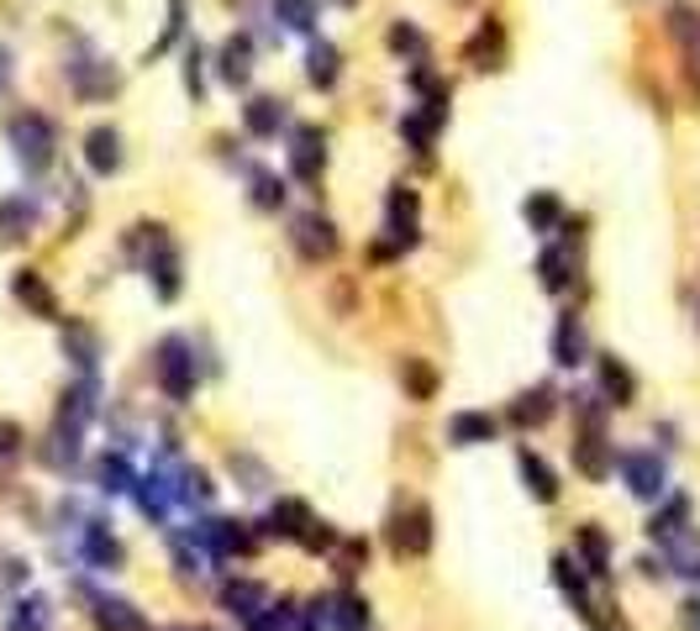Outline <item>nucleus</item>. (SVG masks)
I'll list each match as a JSON object with an SVG mask.
<instances>
[{
    "mask_svg": "<svg viewBox=\"0 0 700 631\" xmlns=\"http://www.w3.org/2000/svg\"><path fill=\"white\" fill-rule=\"evenodd\" d=\"M6 143L17 153V164L22 169H48L53 153H58V126L43 117V111H17L11 122H6Z\"/></svg>",
    "mask_w": 700,
    "mask_h": 631,
    "instance_id": "nucleus-1",
    "label": "nucleus"
},
{
    "mask_svg": "<svg viewBox=\"0 0 700 631\" xmlns=\"http://www.w3.org/2000/svg\"><path fill=\"white\" fill-rule=\"evenodd\" d=\"M158 385L169 400H190L195 395V358H190V342L185 337H164L158 342Z\"/></svg>",
    "mask_w": 700,
    "mask_h": 631,
    "instance_id": "nucleus-2",
    "label": "nucleus"
},
{
    "mask_svg": "<svg viewBox=\"0 0 700 631\" xmlns=\"http://www.w3.org/2000/svg\"><path fill=\"white\" fill-rule=\"evenodd\" d=\"M295 253L306 258V264H321V258H332L338 253V226L327 217H316V211H306V217H295V232H291Z\"/></svg>",
    "mask_w": 700,
    "mask_h": 631,
    "instance_id": "nucleus-3",
    "label": "nucleus"
},
{
    "mask_svg": "<svg viewBox=\"0 0 700 631\" xmlns=\"http://www.w3.org/2000/svg\"><path fill=\"white\" fill-rule=\"evenodd\" d=\"M622 479L637 500H658L669 489V474H664L658 453H622Z\"/></svg>",
    "mask_w": 700,
    "mask_h": 631,
    "instance_id": "nucleus-4",
    "label": "nucleus"
},
{
    "mask_svg": "<svg viewBox=\"0 0 700 631\" xmlns=\"http://www.w3.org/2000/svg\"><path fill=\"white\" fill-rule=\"evenodd\" d=\"M327 169V137L316 126H295V143H291V174L300 185H316Z\"/></svg>",
    "mask_w": 700,
    "mask_h": 631,
    "instance_id": "nucleus-5",
    "label": "nucleus"
},
{
    "mask_svg": "<svg viewBox=\"0 0 700 631\" xmlns=\"http://www.w3.org/2000/svg\"><path fill=\"white\" fill-rule=\"evenodd\" d=\"M69 85L79 100H100V96H117V69L96 58V53H85V58H74L69 64Z\"/></svg>",
    "mask_w": 700,
    "mask_h": 631,
    "instance_id": "nucleus-6",
    "label": "nucleus"
},
{
    "mask_svg": "<svg viewBox=\"0 0 700 631\" xmlns=\"http://www.w3.org/2000/svg\"><path fill=\"white\" fill-rule=\"evenodd\" d=\"M147 279L158 300H174L179 295V247L164 237V226H153V253H147Z\"/></svg>",
    "mask_w": 700,
    "mask_h": 631,
    "instance_id": "nucleus-7",
    "label": "nucleus"
},
{
    "mask_svg": "<svg viewBox=\"0 0 700 631\" xmlns=\"http://www.w3.org/2000/svg\"><path fill=\"white\" fill-rule=\"evenodd\" d=\"M433 547V510L427 506H411L395 516V553H411V558H422Z\"/></svg>",
    "mask_w": 700,
    "mask_h": 631,
    "instance_id": "nucleus-8",
    "label": "nucleus"
},
{
    "mask_svg": "<svg viewBox=\"0 0 700 631\" xmlns=\"http://www.w3.org/2000/svg\"><path fill=\"white\" fill-rule=\"evenodd\" d=\"M495 432H501V421L490 411L448 416V442H453V447H484V442H495Z\"/></svg>",
    "mask_w": 700,
    "mask_h": 631,
    "instance_id": "nucleus-9",
    "label": "nucleus"
},
{
    "mask_svg": "<svg viewBox=\"0 0 700 631\" xmlns=\"http://www.w3.org/2000/svg\"><path fill=\"white\" fill-rule=\"evenodd\" d=\"M242 126L253 132V137H280V126H285V100L280 96H253L242 106Z\"/></svg>",
    "mask_w": 700,
    "mask_h": 631,
    "instance_id": "nucleus-10",
    "label": "nucleus"
},
{
    "mask_svg": "<svg viewBox=\"0 0 700 631\" xmlns=\"http://www.w3.org/2000/svg\"><path fill=\"white\" fill-rule=\"evenodd\" d=\"M121 158H127V153H121V132H117V126H96V132L85 137V164H90L96 174H117Z\"/></svg>",
    "mask_w": 700,
    "mask_h": 631,
    "instance_id": "nucleus-11",
    "label": "nucleus"
},
{
    "mask_svg": "<svg viewBox=\"0 0 700 631\" xmlns=\"http://www.w3.org/2000/svg\"><path fill=\"white\" fill-rule=\"evenodd\" d=\"M306 527H311V506H306V500H280V506L269 510V521H264V532L285 536V542H300Z\"/></svg>",
    "mask_w": 700,
    "mask_h": 631,
    "instance_id": "nucleus-12",
    "label": "nucleus"
},
{
    "mask_svg": "<svg viewBox=\"0 0 700 631\" xmlns=\"http://www.w3.org/2000/svg\"><path fill=\"white\" fill-rule=\"evenodd\" d=\"M554 364H564V368L584 364V321H580L575 311H569V316H558V332H554Z\"/></svg>",
    "mask_w": 700,
    "mask_h": 631,
    "instance_id": "nucleus-13",
    "label": "nucleus"
},
{
    "mask_svg": "<svg viewBox=\"0 0 700 631\" xmlns=\"http://www.w3.org/2000/svg\"><path fill=\"white\" fill-rule=\"evenodd\" d=\"M338 74H342V53H338V43H311V53H306V79H311L316 90H332L338 85Z\"/></svg>",
    "mask_w": 700,
    "mask_h": 631,
    "instance_id": "nucleus-14",
    "label": "nucleus"
},
{
    "mask_svg": "<svg viewBox=\"0 0 700 631\" xmlns=\"http://www.w3.org/2000/svg\"><path fill=\"white\" fill-rule=\"evenodd\" d=\"M601 389H605V406H632L637 400V379L622 358H601Z\"/></svg>",
    "mask_w": 700,
    "mask_h": 631,
    "instance_id": "nucleus-15",
    "label": "nucleus"
},
{
    "mask_svg": "<svg viewBox=\"0 0 700 631\" xmlns=\"http://www.w3.org/2000/svg\"><path fill=\"white\" fill-rule=\"evenodd\" d=\"M96 627L100 631H147V621L132 600H96Z\"/></svg>",
    "mask_w": 700,
    "mask_h": 631,
    "instance_id": "nucleus-16",
    "label": "nucleus"
},
{
    "mask_svg": "<svg viewBox=\"0 0 700 631\" xmlns=\"http://www.w3.org/2000/svg\"><path fill=\"white\" fill-rule=\"evenodd\" d=\"M217 69L227 85H248V74H253V43H248V37H227Z\"/></svg>",
    "mask_w": 700,
    "mask_h": 631,
    "instance_id": "nucleus-17",
    "label": "nucleus"
},
{
    "mask_svg": "<svg viewBox=\"0 0 700 631\" xmlns=\"http://www.w3.org/2000/svg\"><path fill=\"white\" fill-rule=\"evenodd\" d=\"M548 416H554V389L548 385L516 395V406H511V421H516V427H543Z\"/></svg>",
    "mask_w": 700,
    "mask_h": 631,
    "instance_id": "nucleus-18",
    "label": "nucleus"
},
{
    "mask_svg": "<svg viewBox=\"0 0 700 631\" xmlns=\"http://www.w3.org/2000/svg\"><path fill=\"white\" fill-rule=\"evenodd\" d=\"M516 468H522V479H527V495H537L543 506H554L558 500V479H554V468L537 458V453H522L516 458Z\"/></svg>",
    "mask_w": 700,
    "mask_h": 631,
    "instance_id": "nucleus-19",
    "label": "nucleus"
},
{
    "mask_svg": "<svg viewBox=\"0 0 700 631\" xmlns=\"http://www.w3.org/2000/svg\"><path fill=\"white\" fill-rule=\"evenodd\" d=\"M174 495H179V485H169L164 474H147V479H138V506H143V516H153V521H164V516H169Z\"/></svg>",
    "mask_w": 700,
    "mask_h": 631,
    "instance_id": "nucleus-20",
    "label": "nucleus"
},
{
    "mask_svg": "<svg viewBox=\"0 0 700 631\" xmlns=\"http://www.w3.org/2000/svg\"><path fill=\"white\" fill-rule=\"evenodd\" d=\"M32 221H37V211L26 200H0V247L22 243L26 232H32Z\"/></svg>",
    "mask_w": 700,
    "mask_h": 631,
    "instance_id": "nucleus-21",
    "label": "nucleus"
},
{
    "mask_svg": "<svg viewBox=\"0 0 700 631\" xmlns=\"http://www.w3.org/2000/svg\"><path fill=\"white\" fill-rule=\"evenodd\" d=\"M221 606L232 610V616H242V621L259 616V610H264V584H253V579L227 584V589H221Z\"/></svg>",
    "mask_w": 700,
    "mask_h": 631,
    "instance_id": "nucleus-22",
    "label": "nucleus"
},
{
    "mask_svg": "<svg viewBox=\"0 0 700 631\" xmlns=\"http://www.w3.org/2000/svg\"><path fill=\"white\" fill-rule=\"evenodd\" d=\"M17 300H26L32 311L48 316V321L58 316V300H53V290L43 285V279H37V274H32V268H22V274H17Z\"/></svg>",
    "mask_w": 700,
    "mask_h": 631,
    "instance_id": "nucleus-23",
    "label": "nucleus"
},
{
    "mask_svg": "<svg viewBox=\"0 0 700 631\" xmlns=\"http://www.w3.org/2000/svg\"><path fill=\"white\" fill-rule=\"evenodd\" d=\"M537 279H543V290L548 295L569 290V253H564V247H548V253L537 258Z\"/></svg>",
    "mask_w": 700,
    "mask_h": 631,
    "instance_id": "nucleus-24",
    "label": "nucleus"
},
{
    "mask_svg": "<svg viewBox=\"0 0 700 631\" xmlns=\"http://www.w3.org/2000/svg\"><path fill=\"white\" fill-rule=\"evenodd\" d=\"M85 558L96 563V568H117L121 563V542L111 532H106V527H90V532H85Z\"/></svg>",
    "mask_w": 700,
    "mask_h": 631,
    "instance_id": "nucleus-25",
    "label": "nucleus"
},
{
    "mask_svg": "<svg viewBox=\"0 0 700 631\" xmlns=\"http://www.w3.org/2000/svg\"><path fill=\"white\" fill-rule=\"evenodd\" d=\"M522 211H527V221H532V232H554L558 226V217H564V206H558V195H548V190H537L527 200V206H522Z\"/></svg>",
    "mask_w": 700,
    "mask_h": 631,
    "instance_id": "nucleus-26",
    "label": "nucleus"
},
{
    "mask_svg": "<svg viewBox=\"0 0 700 631\" xmlns=\"http://www.w3.org/2000/svg\"><path fill=\"white\" fill-rule=\"evenodd\" d=\"M253 206H259V211H280V206H285V179L269 174V169L253 174Z\"/></svg>",
    "mask_w": 700,
    "mask_h": 631,
    "instance_id": "nucleus-27",
    "label": "nucleus"
},
{
    "mask_svg": "<svg viewBox=\"0 0 700 631\" xmlns=\"http://www.w3.org/2000/svg\"><path fill=\"white\" fill-rule=\"evenodd\" d=\"M64 353H74L79 368H96V353H100L96 332H90V326H69V332H64Z\"/></svg>",
    "mask_w": 700,
    "mask_h": 631,
    "instance_id": "nucleus-28",
    "label": "nucleus"
},
{
    "mask_svg": "<svg viewBox=\"0 0 700 631\" xmlns=\"http://www.w3.org/2000/svg\"><path fill=\"white\" fill-rule=\"evenodd\" d=\"M274 16L291 32H311L316 26V0H274Z\"/></svg>",
    "mask_w": 700,
    "mask_h": 631,
    "instance_id": "nucleus-29",
    "label": "nucleus"
},
{
    "mask_svg": "<svg viewBox=\"0 0 700 631\" xmlns=\"http://www.w3.org/2000/svg\"><path fill=\"white\" fill-rule=\"evenodd\" d=\"M401 137H411V147H416V153H433L437 122L427 117V111H411V117H401Z\"/></svg>",
    "mask_w": 700,
    "mask_h": 631,
    "instance_id": "nucleus-30",
    "label": "nucleus"
},
{
    "mask_svg": "<svg viewBox=\"0 0 700 631\" xmlns=\"http://www.w3.org/2000/svg\"><path fill=\"white\" fill-rule=\"evenodd\" d=\"M338 631H363L369 627V600H359V595H338V616H327Z\"/></svg>",
    "mask_w": 700,
    "mask_h": 631,
    "instance_id": "nucleus-31",
    "label": "nucleus"
},
{
    "mask_svg": "<svg viewBox=\"0 0 700 631\" xmlns=\"http://www.w3.org/2000/svg\"><path fill=\"white\" fill-rule=\"evenodd\" d=\"M669 547V558H675L679 574H690V579H700V542L690 532H679L675 542H664Z\"/></svg>",
    "mask_w": 700,
    "mask_h": 631,
    "instance_id": "nucleus-32",
    "label": "nucleus"
},
{
    "mask_svg": "<svg viewBox=\"0 0 700 631\" xmlns=\"http://www.w3.org/2000/svg\"><path fill=\"white\" fill-rule=\"evenodd\" d=\"M685 516H690V500H669V510H664V516H653L648 532L658 536V542H675V536L685 532Z\"/></svg>",
    "mask_w": 700,
    "mask_h": 631,
    "instance_id": "nucleus-33",
    "label": "nucleus"
},
{
    "mask_svg": "<svg viewBox=\"0 0 700 631\" xmlns=\"http://www.w3.org/2000/svg\"><path fill=\"white\" fill-rule=\"evenodd\" d=\"M100 489H106V495L132 489V468H127V458H117V453H106V458H100Z\"/></svg>",
    "mask_w": 700,
    "mask_h": 631,
    "instance_id": "nucleus-34",
    "label": "nucleus"
},
{
    "mask_svg": "<svg viewBox=\"0 0 700 631\" xmlns=\"http://www.w3.org/2000/svg\"><path fill=\"white\" fill-rule=\"evenodd\" d=\"M390 48L411 53V58H427V37H422L411 22H395V26H390Z\"/></svg>",
    "mask_w": 700,
    "mask_h": 631,
    "instance_id": "nucleus-35",
    "label": "nucleus"
},
{
    "mask_svg": "<svg viewBox=\"0 0 700 631\" xmlns=\"http://www.w3.org/2000/svg\"><path fill=\"white\" fill-rule=\"evenodd\" d=\"M48 627V606L43 600H22L17 616H11V631H43Z\"/></svg>",
    "mask_w": 700,
    "mask_h": 631,
    "instance_id": "nucleus-36",
    "label": "nucleus"
},
{
    "mask_svg": "<svg viewBox=\"0 0 700 631\" xmlns=\"http://www.w3.org/2000/svg\"><path fill=\"white\" fill-rule=\"evenodd\" d=\"M580 553L590 558V574H605V536L595 527H584L580 532Z\"/></svg>",
    "mask_w": 700,
    "mask_h": 631,
    "instance_id": "nucleus-37",
    "label": "nucleus"
},
{
    "mask_svg": "<svg viewBox=\"0 0 700 631\" xmlns=\"http://www.w3.org/2000/svg\"><path fill=\"white\" fill-rule=\"evenodd\" d=\"M179 495H185V500H200V506H206V500L217 495V485H211V474H200V468H185V485H179Z\"/></svg>",
    "mask_w": 700,
    "mask_h": 631,
    "instance_id": "nucleus-38",
    "label": "nucleus"
},
{
    "mask_svg": "<svg viewBox=\"0 0 700 631\" xmlns=\"http://www.w3.org/2000/svg\"><path fill=\"white\" fill-rule=\"evenodd\" d=\"M484 53H501V26H495V22H484V26H480V37L469 43V58H474L480 69H484Z\"/></svg>",
    "mask_w": 700,
    "mask_h": 631,
    "instance_id": "nucleus-39",
    "label": "nucleus"
},
{
    "mask_svg": "<svg viewBox=\"0 0 700 631\" xmlns=\"http://www.w3.org/2000/svg\"><path fill=\"white\" fill-rule=\"evenodd\" d=\"M291 627V606H269V616H248V631H285Z\"/></svg>",
    "mask_w": 700,
    "mask_h": 631,
    "instance_id": "nucleus-40",
    "label": "nucleus"
},
{
    "mask_svg": "<svg viewBox=\"0 0 700 631\" xmlns=\"http://www.w3.org/2000/svg\"><path fill=\"white\" fill-rule=\"evenodd\" d=\"M300 542H306L311 553H321V547H332V542H338V532H332L327 521H316V516H311V527H306V536H300Z\"/></svg>",
    "mask_w": 700,
    "mask_h": 631,
    "instance_id": "nucleus-41",
    "label": "nucleus"
},
{
    "mask_svg": "<svg viewBox=\"0 0 700 631\" xmlns=\"http://www.w3.org/2000/svg\"><path fill=\"white\" fill-rule=\"evenodd\" d=\"M185 90H190L195 100H200V90H206V85H200V43L185 53Z\"/></svg>",
    "mask_w": 700,
    "mask_h": 631,
    "instance_id": "nucleus-42",
    "label": "nucleus"
},
{
    "mask_svg": "<svg viewBox=\"0 0 700 631\" xmlns=\"http://www.w3.org/2000/svg\"><path fill=\"white\" fill-rule=\"evenodd\" d=\"M406 379H411V389H416L422 400L433 395V374H427V368H422V364H406Z\"/></svg>",
    "mask_w": 700,
    "mask_h": 631,
    "instance_id": "nucleus-43",
    "label": "nucleus"
},
{
    "mask_svg": "<svg viewBox=\"0 0 700 631\" xmlns=\"http://www.w3.org/2000/svg\"><path fill=\"white\" fill-rule=\"evenodd\" d=\"M17 442H22V432L11 421H0V458H17Z\"/></svg>",
    "mask_w": 700,
    "mask_h": 631,
    "instance_id": "nucleus-44",
    "label": "nucleus"
},
{
    "mask_svg": "<svg viewBox=\"0 0 700 631\" xmlns=\"http://www.w3.org/2000/svg\"><path fill=\"white\" fill-rule=\"evenodd\" d=\"M6 85H11V53L0 48V96H6Z\"/></svg>",
    "mask_w": 700,
    "mask_h": 631,
    "instance_id": "nucleus-45",
    "label": "nucleus"
},
{
    "mask_svg": "<svg viewBox=\"0 0 700 631\" xmlns=\"http://www.w3.org/2000/svg\"><path fill=\"white\" fill-rule=\"evenodd\" d=\"M169 631H206V627H169Z\"/></svg>",
    "mask_w": 700,
    "mask_h": 631,
    "instance_id": "nucleus-46",
    "label": "nucleus"
},
{
    "mask_svg": "<svg viewBox=\"0 0 700 631\" xmlns=\"http://www.w3.org/2000/svg\"><path fill=\"white\" fill-rule=\"evenodd\" d=\"M338 5H353V0H338Z\"/></svg>",
    "mask_w": 700,
    "mask_h": 631,
    "instance_id": "nucleus-47",
    "label": "nucleus"
}]
</instances>
